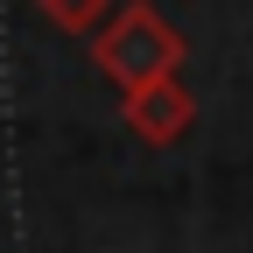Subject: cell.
Segmentation results:
<instances>
[{"mask_svg": "<svg viewBox=\"0 0 253 253\" xmlns=\"http://www.w3.org/2000/svg\"><path fill=\"white\" fill-rule=\"evenodd\" d=\"M91 63L120 84V91H148L183 71V36L148 7V0H126V7H113V21L91 36Z\"/></svg>", "mask_w": 253, "mask_h": 253, "instance_id": "1", "label": "cell"}, {"mask_svg": "<svg viewBox=\"0 0 253 253\" xmlns=\"http://www.w3.org/2000/svg\"><path fill=\"white\" fill-rule=\"evenodd\" d=\"M42 21L71 28V36H99V28L113 21V7L106 0H42Z\"/></svg>", "mask_w": 253, "mask_h": 253, "instance_id": "3", "label": "cell"}, {"mask_svg": "<svg viewBox=\"0 0 253 253\" xmlns=\"http://www.w3.org/2000/svg\"><path fill=\"white\" fill-rule=\"evenodd\" d=\"M190 120H197V99H190L183 78H162V84H148V91H126V126H134V141H148V148L183 141Z\"/></svg>", "mask_w": 253, "mask_h": 253, "instance_id": "2", "label": "cell"}]
</instances>
